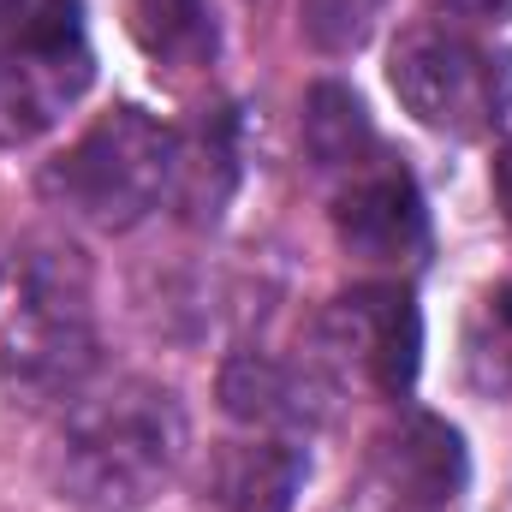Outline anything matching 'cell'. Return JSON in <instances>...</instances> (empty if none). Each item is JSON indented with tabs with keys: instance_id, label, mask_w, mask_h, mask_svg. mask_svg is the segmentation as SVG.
Wrapping results in <instances>:
<instances>
[{
	"instance_id": "1",
	"label": "cell",
	"mask_w": 512,
	"mask_h": 512,
	"mask_svg": "<svg viewBox=\"0 0 512 512\" xmlns=\"http://www.w3.org/2000/svg\"><path fill=\"white\" fill-rule=\"evenodd\" d=\"M185 459V411L161 382H126L102 387L90 399H72L48 477L60 501L78 512H137L155 501Z\"/></svg>"
},
{
	"instance_id": "2",
	"label": "cell",
	"mask_w": 512,
	"mask_h": 512,
	"mask_svg": "<svg viewBox=\"0 0 512 512\" xmlns=\"http://www.w3.org/2000/svg\"><path fill=\"white\" fill-rule=\"evenodd\" d=\"M102 364L90 268L78 251H36L24 262L18 304L0 334V387L18 405H66Z\"/></svg>"
},
{
	"instance_id": "3",
	"label": "cell",
	"mask_w": 512,
	"mask_h": 512,
	"mask_svg": "<svg viewBox=\"0 0 512 512\" xmlns=\"http://www.w3.org/2000/svg\"><path fill=\"white\" fill-rule=\"evenodd\" d=\"M173 179V131L143 108H114L42 167V197L102 233L137 227Z\"/></svg>"
},
{
	"instance_id": "4",
	"label": "cell",
	"mask_w": 512,
	"mask_h": 512,
	"mask_svg": "<svg viewBox=\"0 0 512 512\" xmlns=\"http://www.w3.org/2000/svg\"><path fill=\"white\" fill-rule=\"evenodd\" d=\"M387 84L405 114L447 137H489L512 120V54L447 24H417L393 42Z\"/></svg>"
},
{
	"instance_id": "5",
	"label": "cell",
	"mask_w": 512,
	"mask_h": 512,
	"mask_svg": "<svg viewBox=\"0 0 512 512\" xmlns=\"http://www.w3.org/2000/svg\"><path fill=\"white\" fill-rule=\"evenodd\" d=\"M96 78L84 0H0V137L48 131Z\"/></svg>"
},
{
	"instance_id": "6",
	"label": "cell",
	"mask_w": 512,
	"mask_h": 512,
	"mask_svg": "<svg viewBox=\"0 0 512 512\" xmlns=\"http://www.w3.org/2000/svg\"><path fill=\"white\" fill-rule=\"evenodd\" d=\"M316 358L334 382L405 399L423 364V322L399 280H364L316 316Z\"/></svg>"
},
{
	"instance_id": "7",
	"label": "cell",
	"mask_w": 512,
	"mask_h": 512,
	"mask_svg": "<svg viewBox=\"0 0 512 512\" xmlns=\"http://www.w3.org/2000/svg\"><path fill=\"white\" fill-rule=\"evenodd\" d=\"M334 239L364 268H387V274L417 268L429 256V209H423L411 173L387 167L382 155L364 173L340 179L334 185Z\"/></svg>"
},
{
	"instance_id": "8",
	"label": "cell",
	"mask_w": 512,
	"mask_h": 512,
	"mask_svg": "<svg viewBox=\"0 0 512 512\" xmlns=\"http://www.w3.org/2000/svg\"><path fill=\"white\" fill-rule=\"evenodd\" d=\"M465 441L453 423L411 411L399 417V429H387L376 447V495H387L399 512H429L447 507L465 489Z\"/></svg>"
},
{
	"instance_id": "9",
	"label": "cell",
	"mask_w": 512,
	"mask_h": 512,
	"mask_svg": "<svg viewBox=\"0 0 512 512\" xmlns=\"http://www.w3.org/2000/svg\"><path fill=\"white\" fill-rule=\"evenodd\" d=\"M221 405L251 435L298 441V435H310L328 417V382L298 370V364H280V358H262V352H239L221 370Z\"/></svg>"
},
{
	"instance_id": "10",
	"label": "cell",
	"mask_w": 512,
	"mask_h": 512,
	"mask_svg": "<svg viewBox=\"0 0 512 512\" xmlns=\"http://www.w3.org/2000/svg\"><path fill=\"white\" fill-rule=\"evenodd\" d=\"M304 483V447L286 435L227 441L209 459V507L215 512H292Z\"/></svg>"
},
{
	"instance_id": "11",
	"label": "cell",
	"mask_w": 512,
	"mask_h": 512,
	"mask_svg": "<svg viewBox=\"0 0 512 512\" xmlns=\"http://www.w3.org/2000/svg\"><path fill=\"white\" fill-rule=\"evenodd\" d=\"M233 179H239V149H233V120L227 114H203L191 131H173L167 197L191 221H215L221 203L233 197Z\"/></svg>"
},
{
	"instance_id": "12",
	"label": "cell",
	"mask_w": 512,
	"mask_h": 512,
	"mask_svg": "<svg viewBox=\"0 0 512 512\" xmlns=\"http://www.w3.org/2000/svg\"><path fill=\"white\" fill-rule=\"evenodd\" d=\"M304 149L334 179H352L370 161H382V137H376L364 102L346 84H316L310 90V102H304Z\"/></svg>"
},
{
	"instance_id": "13",
	"label": "cell",
	"mask_w": 512,
	"mask_h": 512,
	"mask_svg": "<svg viewBox=\"0 0 512 512\" xmlns=\"http://www.w3.org/2000/svg\"><path fill=\"white\" fill-rule=\"evenodd\" d=\"M126 24L137 48L161 66H203L215 54L209 0H126Z\"/></svg>"
},
{
	"instance_id": "14",
	"label": "cell",
	"mask_w": 512,
	"mask_h": 512,
	"mask_svg": "<svg viewBox=\"0 0 512 512\" xmlns=\"http://www.w3.org/2000/svg\"><path fill=\"white\" fill-rule=\"evenodd\" d=\"M382 6L387 0H304L298 12H304V36L322 54H346V48H358L376 30Z\"/></svg>"
},
{
	"instance_id": "15",
	"label": "cell",
	"mask_w": 512,
	"mask_h": 512,
	"mask_svg": "<svg viewBox=\"0 0 512 512\" xmlns=\"http://www.w3.org/2000/svg\"><path fill=\"white\" fill-rule=\"evenodd\" d=\"M441 12H453V18H483V24H501L512 18V0H435Z\"/></svg>"
},
{
	"instance_id": "16",
	"label": "cell",
	"mask_w": 512,
	"mask_h": 512,
	"mask_svg": "<svg viewBox=\"0 0 512 512\" xmlns=\"http://www.w3.org/2000/svg\"><path fill=\"white\" fill-rule=\"evenodd\" d=\"M495 203L512 227V143H501V155H495Z\"/></svg>"
},
{
	"instance_id": "17",
	"label": "cell",
	"mask_w": 512,
	"mask_h": 512,
	"mask_svg": "<svg viewBox=\"0 0 512 512\" xmlns=\"http://www.w3.org/2000/svg\"><path fill=\"white\" fill-rule=\"evenodd\" d=\"M495 316H501V322L512 328V280L501 286V292H495Z\"/></svg>"
}]
</instances>
